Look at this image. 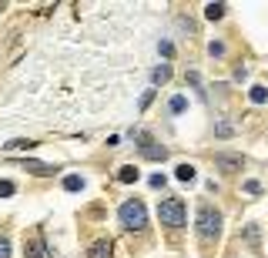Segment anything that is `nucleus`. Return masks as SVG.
<instances>
[{
	"label": "nucleus",
	"instance_id": "obj_1",
	"mask_svg": "<svg viewBox=\"0 0 268 258\" xmlns=\"http://www.w3.org/2000/svg\"><path fill=\"white\" fill-rule=\"evenodd\" d=\"M117 218H121V225L128 228V232H141V228L147 225V211L138 198H128V202L121 205V211H117Z\"/></svg>",
	"mask_w": 268,
	"mask_h": 258
},
{
	"label": "nucleus",
	"instance_id": "obj_2",
	"mask_svg": "<svg viewBox=\"0 0 268 258\" xmlns=\"http://www.w3.org/2000/svg\"><path fill=\"white\" fill-rule=\"evenodd\" d=\"M158 218H161V225H168V228H181L188 221L185 202H181V198H164V202L158 205Z\"/></svg>",
	"mask_w": 268,
	"mask_h": 258
},
{
	"label": "nucleus",
	"instance_id": "obj_3",
	"mask_svg": "<svg viewBox=\"0 0 268 258\" xmlns=\"http://www.w3.org/2000/svg\"><path fill=\"white\" fill-rule=\"evenodd\" d=\"M221 232V211L212 208V205H201L198 208V235L201 238H215Z\"/></svg>",
	"mask_w": 268,
	"mask_h": 258
},
{
	"label": "nucleus",
	"instance_id": "obj_4",
	"mask_svg": "<svg viewBox=\"0 0 268 258\" xmlns=\"http://www.w3.org/2000/svg\"><path fill=\"white\" fill-rule=\"evenodd\" d=\"M215 168L225 171V175H235V171L245 168V158L242 154H231V151H218L215 154Z\"/></svg>",
	"mask_w": 268,
	"mask_h": 258
},
{
	"label": "nucleus",
	"instance_id": "obj_5",
	"mask_svg": "<svg viewBox=\"0 0 268 258\" xmlns=\"http://www.w3.org/2000/svg\"><path fill=\"white\" fill-rule=\"evenodd\" d=\"M24 255H31V258H41L44 255V238H41V232H31V238H24Z\"/></svg>",
	"mask_w": 268,
	"mask_h": 258
},
{
	"label": "nucleus",
	"instance_id": "obj_6",
	"mask_svg": "<svg viewBox=\"0 0 268 258\" xmlns=\"http://www.w3.org/2000/svg\"><path fill=\"white\" fill-rule=\"evenodd\" d=\"M141 154H144V158H151V161H164V158H168V151H164V148H158L155 141H147V137H144V145H141Z\"/></svg>",
	"mask_w": 268,
	"mask_h": 258
},
{
	"label": "nucleus",
	"instance_id": "obj_7",
	"mask_svg": "<svg viewBox=\"0 0 268 258\" xmlns=\"http://www.w3.org/2000/svg\"><path fill=\"white\" fill-rule=\"evenodd\" d=\"M91 258H111V242H94L91 245Z\"/></svg>",
	"mask_w": 268,
	"mask_h": 258
},
{
	"label": "nucleus",
	"instance_id": "obj_8",
	"mask_svg": "<svg viewBox=\"0 0 268 258\" xmlns=\"http://www.w3.org/2000/svg\"><path fill=\"white\" fill-rule=\"evenodd\" d=\"M117 181H124V185H131V181H138V168H134V164H124V168L117 171Z\"/></svg>",
	"mask_w": 268,
	"mask_h": 258
},
{
	"label": "nucleus",
	"instance_id": "obj_9",
	"mask_svg": "<svg viewBox=\"0 0 268 258\" xmlns=\"http://www.w3.org/2000/svg\"><path fill=\"white\" fill-rule=\"evenodd\" d=\"M225 4H208V7H204V17H208V20H221V17H225Z\"/></svg>",
	"mask_w": 268,
	"mask_h": 258
},
{
	"label": "nucleus",
	"instance_id": "obj_10",
	"mask_svg": "<svg viewBox=\"0 0 268 258\" xmlns=\"http://www.w3.org/2000/svg\"><path fill=\"white\" fill-rule=\"evenodd\" d=\"M174 175H178V181H195V164H178Z\"/></svg>",
	"mask_w": 268,
	"mask_h": 258
},
{
	"label": "nucleus",
	"instance_id": "obj_11",
	"mask_svg": "<svg viewBox=\"0 0 268 258\" xmlns=\"http://www.w3.org/2000/svg\"><path fill=\"white\" fill-rule=\"evenodd\" d=\"M27 171H34V175H54V168L50 164H41V161H24Z\"/></svg>",
	"mask_w": 268,
	"mask_h": 258
},
{
	"label": "nucleus",
	"instance_id": "obj_12",
	"mask_svg": "<svg viewBox=\"0 0 268 258\" xmlns=\"http://www.w3.org/2000/svg\"><path fill=\"white\" fill-rule=\"evenodd\" d=\"M31 148H34V141H24V137H20V141H10L7 151H31Z\"/></svg>",
	"mask_w": 268,
	"mask_h": 258
},
{
	"label": "nucleus",
	"instance_id": "obj_13",
	"mask_svg": "<svg viewBox=\"0 0 268 258\" xmlns=\"http://www.w3.org/2000/svg\"><path fill=\"white\" fill-rule=\"evenodd\" d=\"M64 188H67V191H81V188H84V181H81L77 175H71V178H64Z\"/></svg>",
	"mask_w": 268,
	"mask_h": 258
},
{
	"label": "nucleus",
	"instance_id": "obj_14",
	"mask_svg": "<svg viewBox=\"0 0 268 258\" xmlns=\"http://www.w3.org/2000/svg\"><path fill=\"white\" fill-rule=\"evenodd\" d=\"M252 101H255V104H265V101H268V91L265 88H252Z\"/></svg>",
	"mask_w": 268,
	"mask_h": 258
},
{
	"label": "nucleus",
	"instance_id": "obj_15",
	"mask_svg": "<svg viewBox=\"0 0 268 258\" xmlns=\"http://www.w3.org/2000/svg\"><path fill=\"white\" fill-rule=\"evenodd\" d=\"M215 134H218V137H231V134H235V128H231L228 121H221L218 128H215Z\"/></svg>",
	"mask_w": 268,
	"mask_h": 258
},
{
	"label": "nucleus",
	"instance_id": "obj_16",
	"mask_svg": "<svg viewBox=\"0 0 268 258\" xmlns=\"http://www.w3.org/2000/svg\"><path fill=\"white\" fill-rule=\"evenodd\" d=\"M185 107H188V101H185V97H171V114H181Z\"/></svg>",
	"mask_w": 268,
	"mask_h": 258
},
{
	"label": "nucleus",
	"instance_id": "obj_17",
	"mask_svg": "<svg viewBox=\"0 0 268 258\" xmlns=\"http://www.w3.org/2000/svg\"><path fill=\"white\" fill-rule=\"evenodd\" d=\"M168 77H171V67H168V64H164V67H158V71H155V81H161V84H164Z\"/></svg>",
	"mask_w": 268,
	"mask_h": 258
},
{
	"label": "nucleus",
	"instance_id": "obj_18",
	"mask_svg": "<svg viewBox=\"0 0 268 258\" xmlns=\"http://www.w3.org/2000/svg\"><path fill=\"white\" fill-rule=\"evenodd\" d=\"M14 181H0V198H7V194H14Z\"/></svg>",
	"mask_w": 268,
	"mask_h": 258
},
{
	"label": "nucleus",
	"instance_id": "obj_19",
	"mask_svg": "<svg viewBox=\"0 0 268 258\" xmlns=\"http://www.w3.org/2000/svg\"><path fill=\"white\" fill-rule=\"evenodd\" d=\"M245 238H248L252 245H258V228H255V225H248V232H245Z\"/></svg>",
	"mask_w": 268,
	"mask_h": 258
},
{
	"label": "nucleus",
	"instance_id": "obj_20",
	"mask_svg": "<svg viewBox=\"0 0 268 258\" xmlns=\"http://www.w3.org/2000/svg\"><path fill=\"white\" fill-rule=\"evenodd\" d=\"M245 191H248V194H261V185H258V181H245Z\"/></svg>",
	"mask_w": 268,
	"mask_h": 258
},
{
	"label": "nucleus",
	"instance_id": "obj_21",
	"mask_svg": "<svg viewBox=\"0 0 268 258\" xmlns=\"http://www.w3.org/2000/svg\"><path fill=\"white\" fill-rule=\"evenodd\" d=\"M0 258H10V242L7 238H0Z\"/></svg>",
	"mask_w": 268,
	"mask_h": 258
},
{
	"label": "nucleus",
	"instance_id": "obj_22",
	"mask_svg": "<svg viewBox=\"0 0 268 258\" xmlns=\"http://www.w3.org/2000/svg\"><path fill=\"white\" fill-rule=\"evenodd\" d=\"M158 50H161V54H164V57H171V54H174V47H171V44H168V41H161V44H158Z\"/></svg>",
	"mask_w": 268,
	"mask_h": 258
},
{
	"label": "nucleus",
	"instance_id": "obj_23",
	"mask_svg": "<svg viewBox=\"0 0 268 258\" xmlns=\"http://www.w3.org/2000/svg\"><path fill=\"white\" fill-rule=\"evenodd\" d=\"M208 50H212L215 57H221V54H225V44H212V47H208Z\"/></svg>",
	"mask_w": 268,
	"mask_h": 258
}]
</instances>
